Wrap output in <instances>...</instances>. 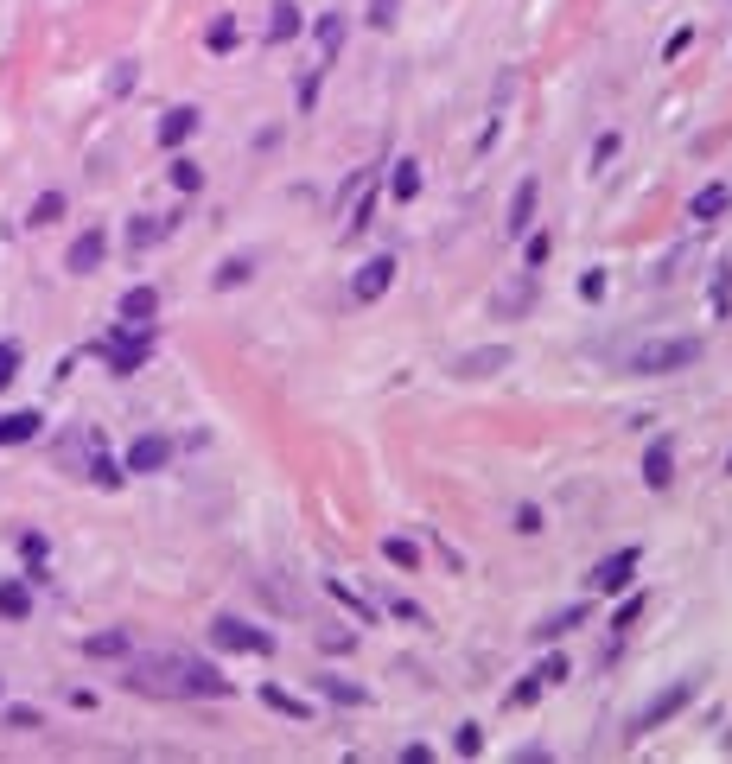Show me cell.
<instances>
[{"label": "cell", "instance_id": "cell-1", "mask_svg": "<svg viewBox=\"0 0 732 764\" xmlns=\"http://www.w3.org/2000/svg\"><path fill=\"white\" fill-rule=\"evenodd\" d=\"M688 363H701V338H650V344H637L631 370L637 376H675Z\"/></svg>", "mask_w": 732, "mask_h": 764}, {"label": "cell", "instance_id": "cell-2", "mask_svg": "<svg viewBox=\"0 0 732 764\" xmlns=\"http://www.w3.org/2000/svg\"><path fill=\"white\" fill-rule=\"evenodd\" d=\"M211 644L217 650H242V656H274V637L261 631V624H249V618H230V612L211 624Z\"/></svg>", "mask_w": 732, "mask_h": 764}, {"label": "cell", "instance_id": "cell-3", "mask_svg": "<svg viewBox=\"0 0 732 764\" xmlns=\"http://www.w3.org/2000/svg\"><path fill=\"white\" fill-rule=\"evenodd\" d=\"M561 682H567V656L548 644V656H542V663H535V669H529V675H522V682L510 688V707H535L548 688H561Z\"/></svg>", "mask_w": 732, "mask_h": 764}, {"label": "cell", "instance_id": "cell-4", "mask_svg": "<svg viewBox=\"0 0 732 764\" xmlns=\"http://www.w3.org/2000/svg\"><path fill=\"white\" fill-rule=\"evenodd\" d=\"M637 567H643V548H618V554H605V561H592L586 586H592V593H631Z\"/></svg>", "mask_w": 732, "mask_h": 764}, {"label": "cell", "instance_id": "cell-5", "mask_svg": "<svg viewBox=\"0 0 732 764\" xmlns=\"http://www.w3.org/2000/svg\"><path fill=\"white\" fill-rule=\"evenodd\" d=\"M688 701H694V682H669V688H662V694H656V701H650V707H643V714L631 720V733L643 739V733H656V726H669V720H675V714H682V707H688Z\"/></svg>", "mask_w": 732, "mask_h": 764}, {"label": "cell", "instance_id": "cell-6", "mask_svg": "<svg viewBox=\"0 0 732 764\" xmlns=\"http://www.w3.org/2000/svg\"><path fill=\"white\" fill-rule=\"evenodd\" d=\"M510 363H516L510 344H478V351H465L459 363H452V376H459V382H484V376L510 370Z\"/></svg>", "mask_w": 732, "mask_h": 764}, {"label": "cell", "instance_id": "cell-7", "mask_svg": "<svg viewBox=\"0 0 732 764\" xmlns=\"http://www.w3.org/2000/svg\"><path fill=\"white\" fill-rule=\"evenodd\" d=\"M395 287V255H370L357 274H351V300L357 306H370V300H382V293Z\"/></svg>", "mask_w": 732, "mask_h": 764}, {"label": "cell", "instance_id": "cell-8", "mask_svg": "<svg viewBox=\"0 0 732 764\" xmlns=\"http://www.w3.org/2000/svg\"><path fill=\"white\" fill-rule=\"evenodd\" d=\"M166 459H172V440H166V433H141V440L128 446V459H121V472L147 478V472H160Z\"/></svg>", "mask_w": 732, "mask_h": 764}, {"label": "cell", "instance_id": "cell-9", "mask_svg": "<svg viewBox=\"0 0 732 764\" xmlns=\"http://www.w3.org/2000/svg\"><path fill=\"white\" fill-rule=\"evenodd\" d=\"M643 484H650V491H669L675 484V440L669 433H656V440L643 446Z\"/></svg>", "mask_w": 732, "mask_h": 764}, {"label": "cell", "instance_id": "cell-10", "mask_svg": "<svg viewBox=\"0 0 732 764\" xmlns=\"http://www.w3.org/2000/svg\"><path fill=\"white\" fill-rule=\"evenodd\" d=\"M102 255H109V236H102V230H83V236L71 242V255H64V268H71V274H96Z\"/></svg>", "mask_w": 732, "mask_h": 764}, {"label": "cell", "instance_id": "cell-11", "mask_svg": "<svg viewBox=\"0 0 732 764\" xmlns=\"http://www.w3.org/2000/svg\"><path fill=\"white\" fill-rule=\"evenodd\" d=\"M535 191H542L535 179H522V185H516V198H510V223H503L510 236H529V230H535Z\"/></svg>", "mask_w": 732, "mask_h": 764}, {"label": "cell", "instance_id": "cell-12", "mask_svg": "<svg viewBox=\"0 0 732 764\" xmlns=\"http://www.w3.org/2000/svg\"><path fill=\"white\" fill-rule=\"evenodd\" d=\"M153 312H160V293H153V287H128V293H121V325H153Z\"/></svg>", "mask_w": 732, "mask_h": 764}, {"label": "cell", "instance_id": "cell-13", "mask_svg": "<svg viewBox=\"0 0 732 764\" xmlns=\"http://www.w3.org/2000/svg\"><path fill=\"white\" fill-rule=\"evenodd\" d=\"M389 198H395V204H414V198H421V160H395V172H389Z\"/></svg>", "mask_w": 732, "mask_h": 764}, {"label": "cell", "instance_id": "cell-14", "mask_svg": "<svg viewBox=\"0 0 732 764\" xmlns=\"http://www.w3.org/2000/svg\"><path fill=\"white\" fill-rule=\"evenodd\" d=\"M726 204H732L726 185H701V191H694V204H688V217H694V223H720Z\"/></svg>", "mask_w": 732, "mask_h": 764}, {"label": "cell", "instance_id": "cell-15", "mask_svg": "<svg viewBox=\"0 0 732 764\" xmlns=\"http://www.w3.org/2000/svg\"><path fill=\"white\" fill-rule=\"evenodd\" d=\"M191 134H198V109H166L160 115V147H179Z\"/></svg>", "mask_w": 732, "mask_h": 764}, {"label": "cell", "instance_id": "cell-16", "mask_svg": "<svg viewBox=\"0 0 732 764\" xmlns=\"http://www.w3.org/2000/svg\"><path fill=\"white\" fill-rule=\"evenodd\" d=\"M573 624H586V605H567V612H554L535 624V644H561V637L573 631Z\"/></svg>", "mask_w": 732, "mask_h": 764}, {"label": "cell", "instance_id": "cell-17", "mask_svg": "<svg viewBox=\"0 0 732 764\" xmlns=\"http://www.w3.org/2000/svg\"><path fill=\"white\" fill-rule=\"evenodd\" d=\"M325 694V701H344V707H370V688H357V682H344V675H319V682H312Z\"/></svg>", "mask_w": 732, "mask_h": 764}, {"label": "cell", "instance_id": "cell-18", "mask_svg": "<svg viewBox=\"0 0 732 764\" xmlns=\"http://www.w3.org/2000/svg\"><path fill=\"white\" fill-rule=\"evenodd\" d=\"M300 32H306V13L293 7V0H281V7H274V20H268V39L281 45V39H300Z\"/></svg>", "mask_w": 732, "mask_h": 764}, {"label": "cell", "instance_id": "cell-19", "mask_svg": "<svg viewBox=\"0 0 732 764\" xmlns=\"http://www.w3.org/2000/svg\"><path fill=\"white\" fill-rule=\"evenodd\" d=\"M39 427H45V421H39L32 408H26V414H7V421H0V446H26Z\"/></svg>", "mask_w": 732, "mask_h": 764}, {"label": "cell", "instance_id": "cell-20", "mask_svg": "<svg viewBox=\"0 0 732 764\" xmlns=\"http://www.w3.org/2000/svg\"><path fill=\"white\" fill-rule=\"evenodd\" d=\"M0 618H32V593L20 580H0Z\"/></svg>", "mask_w": 732, "mask_h": 764}, {"label": "cell", "instance_id": "cell-21", "mask_svg": "<svg viewBox=\"0 0 732 764\" xmlns=\"http://www.w3.org/2000/svg\"><path fill=\"white\" fill-rule=\"evenodd\" d=\"M261 701H268V707H274V714H287V720H306V714H312V707L300 701V694H287V688H274V682H268V688H261Z\"/></svg>", "mask_w": 732, "mask_h": 764}, {"label": "cell", "instance_id": "cell-22", "mask_svg": "<svg viewBox=\"0 0 732 764\" xmlns=\"http://www.w3.org/2000/svg\"><path fill=\"white\" fill-rule=\"evenodd\" d=\"M325 593H331V599H338V605H344V612H357V618H376V605H370V599H363V593H357V586H344V580H325Z\"/></svg>", "mask_w": 732, "mask_h": 764}, {"label": "cell", "instance_id": "cell-23", "mask_svg": "<svg viewBox=\"0 0 732 764\" xmlns=\"http://www.w3.org/2000/svg\"><path fill=\"white\" fill-rule=\"evenodd\" d=\"M312 32H319V51H325V58H338V45H344V13H319V26H312Z\"/></svg>", "mask_w": 732, "mask_h": 764}, {"label": "cell", "instance_id": "cell-24", "mask_svg": "<svg viewBox=\"0 0 732 764\" xmlns=\"http://www.w3.org/2000/svg\"><path fill=\"white\" fill-rule=\"evenodd\" d=\"M204 45H211L217 58H230V51L242 45V32H236V20H211V32H204Z\"/></svg>", "mask_w": 732, "mask_h": 764}, {"label": "cell", "instance_id": "cell-25", "mask_svg": "<svg viewBox=\"0 0 732 764\" xmlns=\"http://www.w3.org/2000/svg\"><path fill=\"white\" fill-rule=\"evenodd\" d=\"M382 554H389V561L402 567V573H408V567H421V548H414L408 535H382Z\"/></svg>", "mask_w": 732, "mask_h": 764}, {"label": "cell", "instance_id": "cell-26", "mask_svg": "<svg viewBox=\"0 0 732 764\" xmlns=\"http://www.w3.org/2000/svg\"><path fill=\"white\" fill-rule=\"evenodd\" d=\"M376 204H382V191L370 185V191H363V198H357V211H351V223H344V230H351V236H363V230H370V223H376Z\"/></svg>", "mask_w": 732, "mask_h": 764}, {"label": "cell", "instance_id": "cell-27", "mask_svg": "<svg viewBox=\"0 0 732 764\" xmlns=\"http://www.w3.org/2000/svg\"><path fill=\"white\" fill-rule=\"evenodd\" d=\"M58 217H64V191H45V198L32 204V217H26V223H32V230H45V223H58Z\"/></svg>", "mask_w": 732, "mask_h": 764}, {"label": "cell", "instance_id": "cell-28", "mask_svg": "<svg viewBox=\"0 0 732 764\" xmlns=\"http://www.w3.org/2000/svg\"><path fill=\"white\" fill-rule=\"evenodd\" d=\"M452 752H459V758H478V752H484V726H478V720H465L459 733H452Z\"/></svg>", "mask_w": 732, "mask_h": 764}, {"label": "cell", "instance_id": "cell-29", "mask_svg": "<svg viewBox=\"0 0 732 764\" xmlns=\"http://www.w3.org/2000/svg\"><path fill=\"white\" fill-rule=\"evenodd\" d=\"M160 236H166V217H134V230H128V242H134V249H153Z\"/></svg>", "mask_w": 732, "mask_h": 764}, {"label": "cell", "instance_id": "cell-30", "mask_svg": "<svg viewBox=\"0 0 732 764\" xmlns=\"http://www.w3.org/2000/svg\"><path fill=\"white\" fill-rule=\"evenodd\" d=\"M172 185H179V191H198V185H204V166H198V160H172Z\"/></svg>", "mask_w": 732, "mask_h": 764}, {"label": "cell", "instance_id": "cell-31", "mask_svg": "<svg viewBox=\"0 0 732 764\" xmlns=\"http://www.w3.org/2000/svg\"><path fill=\"white\" fill-rule=\"evenodd\" d=\"M637 618H643V593H624V605L612 612V631H631Z\"/></svg>", "mask_w": 732, "mask_h": 764}, {"label": "cell", "instance_id": "cell-32", "mask_svg": "<svg viewBox=\"0 0 732 764\" xmlns=\"http://www.w3.org/2000/svg\"><path fill=\"white\" fill-rule=\"evenodd\" d=\"M542 529H548V516L535 503H516V535H542Z\"/></svg>", "mask_w": 732, "mask_h": 764}, {"label": "cell", "instance_id": "cell-33", "mask_svg": "<svg viewBox=\"0 0 732 764\" xmlns=\"http://www.w3.org/2000/svg\"><path fill=\"white\" fill-rule=\"evenodd\" d=\"M522 242H529V268H548V255H554V236H548V230H542V236L529 230Z\"/></svg>", "mask_w": 732, "mask_h": 764}, {"label": "cell", "instance_id": "cell-34", "mask_svg": "<svg viewBox=\"0 0 732 764\" xmlns=\"http://www.w3.org/2000/svg\"><path fill=\"white\" fill-rule=\"evenodd\" d=\"M20 376V344H0V389Z\"/></svg>", "mask_w": 732, "mask_h": 764}, {"label": "cell", "instance_id": "cell-35", "mask_svg": "<svg viewBox=\"0 0 732 764\" xmlns=\"http://www.w3.org/2000/svg\"><path fill=\"white\" fill-rule=\"evenodd\" d=\"M580 300H605V268H586L580 274Z\"/></svg>", "mask_w": 732, "mask_h": 764}, {"label": "cell", "instance_id": "cell-36", "mask_svg": "<svg viewBox=\"0 0 732 764\" xmlns=\"http://www.w3.org/2000/svg\"><path fill=\"white\" fill-rule=\"evenodd\" d=\"M726 306H732V268L713 274V312H726Z\"/></svg>", "mask_w": 732, "mask_h": 764}, {"label": "cell", "instance_id": "cell-37", "mask_svg": "<svg viewBox=\"0 0 732 764\" xmlns=\"http://www.w3.org/2000/svg\"><path fill=\"white\" fill-rule=\"evenodd\" d=\"M688 45H694V26H675V32H669V45H662V58H682Z\"/></svg>", "mask_w": 732, "mask_h": 764}, {"label": "cell", "instance_id": "cell-38", "mask_svg": "<svg viewBox=\"0 0 732 764\" xmlns=\"http://www.w3.org/2000/svg\"><path fill=\"white\" fill-rule=\"evenodd\" d=\"M370 26H376V32L395 26V0H370Z\"/></svg>", "mask_w": 732, "mask_h": 764}, {"label": "cell", "instance_id": "cell-39", "mask_svg": "<svg viewBox=\"0 0 732 764\" xmlns=\"http://www.w3.org/2000/svg\"><path fill=\"white\" fill-rule=\"evenodd\" d=\"M242 281H249V262H223L217 268V287H242Z\"/></svg>", "mask_w": 732, "mask_h": 764}, {"label": "cell", "instance_id": "cell-40", "mask_svg": "<svg viewBox=\"0 0 732 764\" xmlns=\"http://www.w3.org/2000/svg\"><path fill=\"white\" fill-rule=\"evenodd\" d=\"M128 650V637H90V656H121Z\"/></svg>", "mask_w": 732, "mask_h": 764}, {"label": "cell", "instance_id": "cell-41", "mask_svg": "<svg viewBox=\"0 0 732 764\" xmlns=\"http://www.w3.org/2000/svg\"><path fill=\"white\" fill-rule=\"evenodd\" d=\"M319 77H325V64H319V71H306V83H300V109H312V102H319Z\"/></svg>", "mask_w": 732, "mask_h": 764}, {"label": "cell", "instance_id": "cell-42", "mask_svg": "<svg viewBox=\"0 0 732 764\" xmlns=\"http://www.w3.org/2000/svg\"><path fill=\"white\" fill-rule=\"evenodd\" d=\"M389 612H395V618H408V624H427V612H421V605H408V599H395Z\"/></svg>", "mask_w": 732, "mask_h": 764}, {"label": "cell", "instance_id": "cell-43", "mask_svg": "<svg viewBox=\"0 0 732 764\" xmlns=\"http://www.w3.org/2000/svg\"><path fill=\"white\" fill-rule=\"evenodd\" d=\"M726 478H732V453H726Z\"/></svg>", "mask_w": 732, "mask_h": 764}]
</instances>
